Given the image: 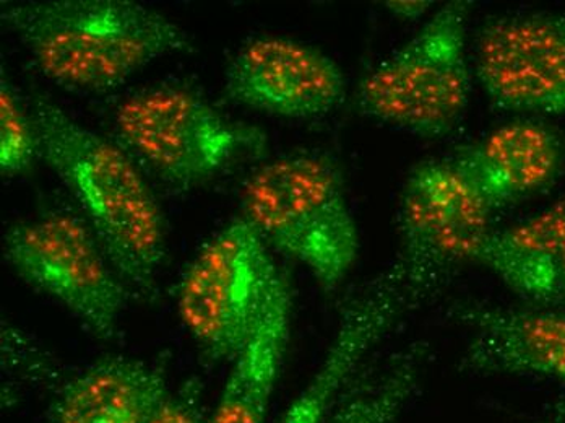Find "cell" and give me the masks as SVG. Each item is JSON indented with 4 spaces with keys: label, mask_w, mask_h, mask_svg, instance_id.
Listing matches in <instances>:
<instances>
[{
    "label": "cell",
    "mask_w": 565,
    "mask_h": 423,
    "mask_svg": "<svg viewBox=\"0 0 565 423\" xmlns=\"http://www.w3.org/2000/svg\"><path fill=\"white\" fill-rule=\"evenodd\" d=\"M31 115L41 157L81 205L114 269L129 290L157 298L167 222L136 158L44 96H36Z\"/></svg>",
    "instance_id": "cell-1"
},
{
    "label": "cell",
    "mask_w": 565,
    "mask_h": 423,
    "mask_svg": "<svg viewBox=\"0 0 565 423\" xmlns=\"http://www.w3.org/2000/svg\"><path fill=\"white\" fill-rule=\"evenodd\" d=\"M0 19L68 91L113 92L158 57L194 50L178 23L132 0L3 3Z\"/></svg>",
    "instance_id": "cell-2"
},
{
    "label": "cell",
    "mask_w": 565,
    "mask_h": 423,
    "mask_svg": "<svg viewBox=\"0 0 565 423\" xmlns=\"http://www.w3.org/2000/svg\"><path fill=\"white\" fill-rule=\"evenodd\" d=\"M241 211L265 243L308 267L335 292L360 253L343 178L323 154H292L260 165L244 182Z\"/></svg>",
    "instance_id": "cell-3"
},
{
    "label": "cell",
    "mask_w": 565,
    "mask_h": 423,
    "mask_svg": "<svg viewBox=\"0 0 565 423\" xmlns=\"http://www.w3.org/2000/svg\"><path fill=\"white\" fill-rule=\"evenodd\" d=\"M470 3L449 2L358 88L360 112L423 139H440L463 118L471 95Z\"/></svg>",
    "instance_id": "cell-4"
},
{
    "label": "cell",
    "mask_w": 565,
    "mask_h": 423,
    "mask_svg": "<svg viewBox=\"0 0 565 423\" xmlns=\"http://www.w3.org/2000/svg\"><path fill=\"white\" fill-rule=\"evenodd\" d=\"M280 271L244 216L202 247L178 287L182 325L213 363L233 362L249 342Z\"/></svg>",
    "instance_id": "cell-5"
},
{
    "label": "cell",
    "mask_w": 565,
    "mask_h": 423,
    "mask_svg": "<svg viewBox=\"0 0 565 423\" xmlns=\"http://www.w3.org/2000/svg\"><path fill=\"white\" fill-rule=\"evenodd\" d=\"M117 144L172 188L210 180L262 137L223 118L198 93L174 85L143 88L114 113Z\"/></svg>",
    "instance_id": "cell-6"
},
{
    "label": "cell",
    "mask_w": 565,
    "mask_h": 423,
    "mask_svg": "<svg viewBox=\"0 0 565 423\" xmlns=\"http://www.w3.org/2000/svg\"><path fill=\"white\" fill-rule=\"evenodd\" d=\"M3 256L23 282L64 305L98 339L116 336L129 288L88 223L50 212L13 225Z\"/></svg>",
    "instance_id": "cell-7"
},
{
    "label": "cell",
    "mask_w": 565,
    "mask_h": 423,
    "mask_svg": "<svg viewBox=\"0 0 565 423\" xmlns=\"http://www.w3.org/2000/svg\"><path fill=\"white\" fill-rule=\"evenodd\" d=\"M492 213L452 157L413 168L399 198L398 264L419 297L433 292L455 267L477 263L494 232Z\"/></svg>",
    "instance_id": "cell-8"
},
{
    "label": "cell",
    "mask_w": 565,
    "mask_h": 423,
    "mask_svg": "<svg viewBox=\"0 0 565 423\" xmlns=\"http://www.w3.org/2000/svg\"><path fill=\"white\" fill-rule=\"evenodd\" d=\"M486 95L499 108L565 113V19L546 13L499 17L482 27L475 56Z\"/></svg>",
    "instance_id": "cell-9"
},
{
    "label": "cell",
    "mask_w": 565,
    "mask_h": 423,
    "mask_svg": "<svg viewBox=\"0 0 565 423\" xmlns=\"http://www.w3.org/2000/svg\"><path fill=\"white\" fill-rule=\"evenodd\" d=\"M231 102L267 115L311 119L329 115L347 96V77L322 51L277 34L250 38L226 68Z\"/></svg>",
    "instance_id": "cell-10"
},
{
    "label": "cell",
    "mask_w": 565,
    "mask_h": 423,
    "mask_svg": "<svg viewBox=\"0 0 565 423\" xmlns=\"http://www.w3.org/2000/svg\"><path fill=\"white\" fill-rule=\"evenodd\" d=\"M422 300L409 287L398 261L379 275L348 306L319 370L277 423H326L341 390L369 350L388 332L396 318Z\"/></svg>",
    "instance_id": "cell-11"
},
{
    "label": "cell",
    "mask_w": 565,
    "mask_h": 423,
    "mask_svg": "<svg viewBox=\"0 0 565 423\" xmlns=\"http://www.w3.org/2000/svg\"><path fill=\"white\" fill-rule=\"evenodd\" d=\"M454 315L471 331L461 359L465 370L565 381V313L461 303Z\"/></svg>",
    "instance_id": "cell-12"
},
{
    "label": "cell",
    "mask_w": 565,
    "mask_h": 423,
    "mask_svg": "<svg viewBox=\"0 0 565 423\" xmlns=\"http://www.w3.org/2000/svg\"><path fill=\"white\" fill-rule=\"evenodd\" d=\"M452 158L498 211L553 186L563 171L565 144L547 124L520 119L461 147Z\"/></svg>",
    "instance_id": "cell-13"
},
{
    "label": "cell",
    "mask_w": 565,
    "mask_h": 423,
    "mask_svg": "<svg viewBox=\"0 0 565 423\" xmlns=\"http://www.w3.org/2000/svg\"><path fill=\"white\" fill-rule=\"evenodd\" d=\"M477 263L526 300L565 303V195L532 219L494 230Z\"/></svg>",
    "instance_id": "cell-14"
},
{
    "label": "cell",
    "mask_w": 565,
    "mask_h": 423,
    "mask_svg": "<svg viewBox=\"0 0 565 423\" xmlns=\"http://www.w3.org/2000/svg\"><path fill=\"white\" fill-rule=\"evenodd\" d=\"M168 391L164 364L106 357L64 384L53 423H148Z\"/></svg>",
    "instance_id": "cell-15"
},
{
    "label": "cell",
    "mask_w": 565,
    "mask_h": 423,
    "mask_svg": "<svg viewBox=\"0 0 565 423\" xmlns=\"http://www.w3.org/2000/svg\"><path fill=\"white\" fill-rule=\"evenodd\" d=\"M291 287L278 274L249 342L231 362L225 388L209 423H267L291 328Z\"/></svg>",
    "instance_id": "cell-16"
},
{
    "label": "cell",
    "mask_w": 565,
    "mask_h": 423,
    "mask_svg": "<svg viewBox=\"0 0 565 423\" xmlns=\"http://www.w3.org/2000/svg\"><path fill=\"white\" fill-rule=\"evenodd\" d=\"M419 356L405 353L372 387L344 402L329 423H394L418 387Z\"/></svg>",
    "instance_id": "cell-17"
},
{
    "label": "cell",
    "mask_w": 565,
    "mask_h": 423,
    "mask_svg": "<svg viewBox=\"0 0 565 423\" xmlns=\"http://www.w3.org/2000/svg\"><path fill=\"white\" fill-rule=\"evenodd\" d=\"M40 154L33 115L2 77L0 82V170L3 175L26 170Z\"/></svg>",
    "instance_id": "cell-18"
},
{
    "label": "cell",
    "mask_w": 565,
    "mask_h": 423,
    "mask_svg": "<svg viewBox=\"0 0 565 423\" xmlns=\"http://www.w3.org/2000/svg\"><path fill=\"white\" fill-rule=\"evenodd\" d=\"M148 423H209L191 393L174 395L168 391L151 412Z\"/></svg>",
    "instance_id": "cell-19"
},
{
    "label": "cell",
    "mask_w": 565,
    "mask_h": 423,
    "mask_svg": "<svg viewBox=\"0 0 565 423\" xmlns=\"http://www.w3.org/2000/svg\"><path fill=\"white\" fill-rule=\"evenodd\" d=\"M433 2H424V0H394V2H385L388 12L394 13L398 19L418 20L422 19Z\"/></svg>",
    "instance_id": "cell-20"
},
{
    "label": "cell",
    "mask_w": 565,
    "mask_h": 423,
    "mask_svg": "<svg viewBox=\"0 0 565 423\" xmlns=\"http://www.w3.org/2000/svg\"><path fill=\"white\" fill-rule=\"evenodd\" d=\"M537 423H565V405H561L553 415Z\"/></svg>",
    "instance_id": "cell-21"
}]
</instances>
